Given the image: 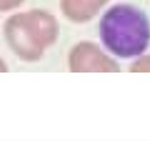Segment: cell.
I'll return each instance as SVG.
<instances>
[{"label":"cell","mask_w":150,"mask_h":141,"mask_svg":"<svg viewBox=\"0 0 150 141\" xmlns=\"http://www.w3.org/2000/svg\"><path fill=\"white\" fill-rule=\"evenodd\" d=\"M101 35L105 45L123 57L142 52L150 36L144 14L127 5L116 6L107 12L101 22Z\"/></svg>","instance_id":"obj_1"},{"label":"cell","mask_w":150,"mask_h":141,"mask_svg":"<svg viewBox=\"0 0 150 141\" xmlns=\"http://www.w3.org/2000/svg\"><path fill=\"white\" fill-rule=\"evenodd\" d=\"M5 70V65H4L3 62L2 61V60L0 59V71H4Z\"/></svg>","instance_id":"obj_2"}]
</instances>
